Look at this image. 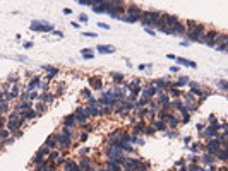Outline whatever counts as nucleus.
Listing matches in <instances>:
<instances>
[{
  "instance_id": "nucleus-48",
  "label": "nucleus",
  "mask_w": 228,
  "mask_h": 171,
  "mask_svg": "<svg viewBox=\"0 0 228 171\" xmlns=\"http://www.w3.org/2000/svg\"><path fill=\"white\" fill-rule=\"evenodd\" d=\"M7 98V92H4V91H0V101H4Z\"/></svg>"
},
{
  "instance_id": "nucleus-56",
  "label": "nucleus",
  "mask_w": 228,
  "mask_h": 171,
  "mask_svg": "<svg viewBox=\"0 0 228 171\" xmlns=\"http://www.w3.org/2000/svg\"><path fill=\"white\" fill-rule=\"evenodd\" d=\"M146 31H148V33H149V34H151V36H154V31H153V29H151V27H146Z\"/></svg>"
},
{
  "instance_id": "nucleus-57",
  "label": "nucleus",
  "mask_w": 228,
  "mask_h": 171,
  "mask_svg": "<svg viewBox=\"0 0 228 171\" xmlns=\"http://www.w3.org/2000/svg\"><path fill=\"white\" fill-rule=\"evenodd\" d=\"M100 27H103V29H110V26H108V24H100Z\"/></svg>"
},
{
  "instance_id": "nucleus-6",
  "label": "nucleus",
  "mask_w": 228,
  "mask_h": 171,
  "mask_svg": "<svg viewBox=\"0 0 228 171\" xmlns=\"http://www.w3.org/2000/svg\"><path fill=\"white\" fill-rule=\"evenodd\" d=\"M74 118H76L77 123H81V125H86L88 123V120H89V116L86 115V111H84V108H79L74 113Z\"/></svg>"
},
{
  "instance_id": "nucleus-15",
  "label": "nucleus",
  "mask_w": 228,
  "mask_h": 171,
  "mask_svg": "<svg viewBox=\"0 0 228 171\" xmlns=\"http://www.w3.org/2000/svg\"><path fill=\"white\" fill-rule=\"evenodd\" d=\"M65 166H63V171H81L79 170V166H77V163H74V161H65Z\"/></svg>"
},
{
  "instance_id": "nucleus-45",
  "label": "nucleus",
  "mask_w": 228,
  "mask_h": 171,
  "mask_svg": "<svg viewBox=\"0 0 228 171\" xmlns=\"http://www.w3.org/2000/svg\"><path fill=\"white\" fill-rule=\"evenodd\" d=\"M218 86H220V87H221V91H227V82H225V81L218 82Z\"/></svg>"
},
{
  "instance_id": "nucleus-47",
  "label": "nucleus",
  "mask_w": 228,
  "mask_h": 171,
  "mask_svg": "<svg viewBox=\"0 0 228 171\" xmlns=\"http://www.w3.org/2000/svg\"><path fill=\"white\" fill-rule=\"evenodd\" d=\"M209 123H211V125H213V123H218V118H216L214 115H211L209 116Z\"/></svg>"
},
{
  "instance_id": "nucleus-38",
  "label": "nucleus",
  "mask_w": 228,
  "mask_h": 171,
  "mask_svg": "<svg viewBox=\"0 0 228 171\" xmlns=\"http://www.w3.org/2000/svg\"><path fill=\"white\" fill-rule=\"evenodd\" d=\"M45 109H46V106H45V104H43V103H40V104H36V113H40V111H45Z\"/></svg>"
},
{
  "instance_id": "nucleus-29",
  "label": "nucleus",
  "mask_w": 228,
  "mask_h": 171,
  "mask_svg": "<svg viewBox=\"0 0 228 171\" xmlns=\"http://www.w3.org/2000/svg\"><path fill=\"white\" fill-rule=\"evenodd\" d=\"M142 132H144L146 135H153L156 130H154V127H153V125H146L144 128H142Z\"/></svg>"
},
{
  "instance_id": "nucleus-61",
  "label": "nucleus",
  "mask_w": 228,
  "mask_h": 171,
  "mask_svg": "<svg viewBox=\"0 0 228 171\" xmlns=\"http://www.w3.org/2000/svg\"><path fill=\"white\" fill-rule=\"evenodd\" d=\"M100 171H106V170H100Z\"/></svg>"
},
{
  "instance_id": "nucleus-46",
  "label": "nucleus",
  "mask_w": 228,
  "mask_h": 171,
  "mask_svg": "<svg viewBox=\"0 0 228 171\" xmlns=\"http://www.w3.org/2000/svg\"><path fill=\"white\" fill-rule=\"evenodd\" d=\"M79 21H81V22H88V15H86V14H81V15H79Z\"/></svg>"
},
{
  "instance_id": "nucleus-50",
  "label": "nucleus",
  "mask_w": 228,
  "mask_h": 171,
  "mask_svg": "<svg viewBox=\"0 0 228 171\" xmlns=\"http://www.w3.org/2000/svg\"><path fill=\"white\" fill-rule=\"evenodd\" d=\"M79 139H81V142H84V140L88 139V134H81V135H79Z\"/></svg>"
},
{
  "instance_id": "nucleus-35",
  "label": "nucleus",
  "mask_w": 228,
  "mask_h": 171,
  "mask_svg": "<svg viewBox=\"0 0 228 171\" xmlns=\"http://www.w3.org/2000/svg\"><path fill=\"white\" fill-rule=\"evenodd\" d=\"M111 77H113V81L117 82V84L124 82V75H122V74H111Z\"/></svg>"
},
{
  "instance_id": "nucleus-5",
  "label": "nucleus",
  "mask_w": 228,
  "mask_h": 171,
  "mask_svg": "<svg viewBox=\"0 0 228 171\" xmlns=\"http://www.w3.org/2000/svg\"><path fill=\"white\" fill-rule=\"evenodd\" d=\"M125 12L129 14V17H134V19H137V21H141V17H142V10L139 9V7H136V5H131V7H127L125 9Z\"/></svg>"
},
{
  "instance_id": "nucleus-52",
  "label": "nucleus",
  "mask_w": 228,
  "mask_h": 171,
  "mask_svg": "<svg viewBox=\"0 0 228 171\" xmlns=\"http://www.w3.org/2000/svg\"><path fill=\"white\" fill-rule=\"evenodd\" d=\"M81 152V156H84V154H88V147H83V149L79 150Z\"/></svg>"
},
{
  "instance_id": "nucleus-43",
  "label": "nucleus",
  "mask_w": 228,
  "mask_h": 171,
  "mask_svg": "<svg viewBox=\"0 0 228 171\" xmlns=\"http://www.w3.org/2000/svg\"><path fill=\"white\" fill-rule=\"evenodd\" d=\"M168 91H170V94L175 96V98H179L180 96V91H177V89H168Z\"/></svg>"
},
{
  "instance_id": "nucleus-28",
  "label": "nucleus",
  "mask_w": 228,
  "mask_h": 171,
  "mask_svg": "<svg viewBox=\"0 0 228 171\" xmlns=\"http://www.w3.org/2000/svg\"><path fill=\"white\" fill-rule=\"evenodd\" d=\"M151 125L154 127V130H166V125L161 122V120H158V122H153Z\"/></svg>"
},
{
  "instance_id": "nucleus-1",
  "label": "nucleus",
  "mask_w": 228,
  "mask_h": 171,
  "mask_svg": "<svg viewBox=\"0 0 228 171\" xmlns=\"http://www.w3.org/2000/svg\"><path fill=\"white\" fill-rule=\"evenodd\" d=\"M21 123H22V120H21V115L19 113H12V115L9 116V120H7V130L9 132H14V130H19V127H21Z\"/></svg>"
},
{
  "instance_id": "nucleus-20",
  "label": "nucleus",
  "mask_w": 228,
  "mask_h": 171,
  "mask_svg": "<svg viewBox=\"0 0 228 171\" xmlns=\"http://www.w3.org/2000/svg\"><path fill=\"white\" fill-rule=\"evenodd\" d=\"M17 96H19V87L14 86V87H10V91L7 92V98H5V99L10 101V99H14V98H17Z\"/></svg>"
},
{
  "instance_id": "nucleus-37",
  "label": "nucleus",
  "mask_w": 228,
  "mask_h": 171,
  "mask_svg": "<svg viewBox=\"0 0 228 171\" xmlns=\"http://www.w3.org/2000/svg\"><path fill=\"white\" fill-rule=\"evenodd\" d=\"M83 57L84 58H93V51L91 50H83Z\"/></svg>"
},
{
  "instance_id": "nucleus-21",
  "label": "nucleus",
  "mask_w": 228,
  "mask_h": 171,
  "mask_svg": "<svg viewBox=\"0 0 228 171\" xmlns=\"http://www.w3.org/2000/svg\"><path fill=\"white\" fill-rule=\"evenodd\" d=\"M175 60L179 62V65H185V67H196V63L194 62H190V60H187V58H182V57H177Z\"/></svg>"
},
{
  "instance_id": "nucleus-49",
  "label": "nucleus",
  "mask_w": 228,
  "mask_h": 171,
  "mask_svg": "<svg viewBox=\"0 0 228 171\" xmlns=\"http://www.w3.org/2000/svg\"><path fill=\"white\" fill-rule=\"evenodd\" d=\"M84 36H88V38H96L98 34H94V33H84Z\"/></svg>"
},
{
  "instance_id": "nucleus-13",
  "label": "nucleus",
  "mask_w": 228,
  "mask_h": 171,
  "mask_svg": "<svg viewBox=\"0 0 228 171\" xmlns=\"http://www.w3.org/2000/svg\"><path fill=\"white\" fill-rule=\"evenodd\" d=\"M127 89H129V91H131V92H132L134 96H136V98H137V94L141 92V91H142V89H141V86H139V81H134Z\"/></svg>"
},
{
  "instance_id": "nucleus-39",
  "label": "nucleus",
  "mask_w": 228,
  "mask_h": 171,
  "mask_svg": "<svg viewBox=\"0 0 228 171\" xmlns=\"http://www.w3.org/2000/svg\"><path fill=\"white\" fill-rule=\"evenodd\" d=\"M187 171H201V168H199V166H197L196 163H194V164H190V166L187 168Z\"/></svg>"
},
{
  "instance_id": "nucleus-40",
  "label": "nucleus",
  "mask_w": 228,
  "mask_h": 171,
  "mask_svg": "<svg viewBox=\"0 0 228 171\" xmlns=\"http://www.w3.org/2000/svg\"><path fill=\"white\" fill-rule=\"evenodd\" d=\"M79 5H93V0H79Z\"/></svg>"
},
{
  "instance_id": "nucleus-55",
  "label": "nucleus",
  "mask_w": 228,
  "mask_h": 171,
  "mask_svg": "<svg viewBox=\"0 0 228 171\" xmlns=\"http://www.w3.org/2000/svg\"><path fill=\"white\" fill-rule=\"evenodd\" d=\"M14 137H17V139H19V137H22V132H21V130H17V132L14 134Z\"/></svg>"
},
{
  "instance_id": "nucleus-24",
  "label": "nucleus",
  "mask_w": 228,
  "mask_h": 171,
  "mask_svg": "<svg viewBox=\"0 0 228 171\" xmlns=\"http://www.w3.org/2000/svg\"><path fill=\"white\" fill-rule=\"evenodd\" d=\"M38 98L41 99V103H50V101H52V99H53V96L50 94L48 91H45V92H43V94H40V96H38Z\"/></svg>"
},
{
  "instance_id": "nucleus-44",
  "label": "nucleus",
  "mask_w": 228,
  "mask_h": 171,
  "mask_svg": "<svg viewBox=\"0 0 228 171\" xmlns=\"http://www.w3.org/2000/svg\"><path fill=\"white\" fill-rule=\"evenodd\" d=\"M17 81H19V75H10V77H9V82H17Z\"/></svg>"
},
{
  "instance_id": "nucleus-18",
  "label": "nucleus",
  "mask_w": 228,
  "mask_h": 171,
  "mask_svg": "<svg viewBox=\"0 0 228 171\" xmlns=\"http://www.w3.org/2000/svg\"><path fill=\"white\" fill-rule=\"evenodd\" d=\"M57 145V140H55V135H50L48 139H46V142H45V147L48 150H53Z\"/></svg>"
},
{
  "instance_id": "nucleus-16",
  "label": "nucleus",
  "mask_w": 228,
  "mask_h": 171,
  "mask_svg": "<svg viewBox=\"0 0 228 171\" xmlns=\"http://www.w3.org/2000/svg\"><path fill=\"white\" fill-rule=\"evenodd\" d=\"M33 108V103L31 101H28V99H24V101H21L19 104H17V111H24V109H31Z\"/></svg>"
},
{
  "instance_id": "nucleus-11",
  "label": "nucleus",
  "mask_w": 228,
  "mask_h": 171,
  "mask_svg": "<svg viewBox=\"0 0 228 171\" xmlns=\"http://www.w3.org/2000/svg\"><path fill=\"white\" fill-rule=\"evenodd\" d=\"M77 166H79V170H81V171H88L91 168V159H89V157H83V159H81V163L77 164Z\"/></svg>"
},
{
  "instance_id": "nucleus-9",
  "label": "nucleus",
  "mask_w": 228,
  "mask_h": 171,
  "mask_svg": "<svg viewBox=\"0 0 228 171\" xmlns=\"http://www.w3.org/2000/svg\"><path fill=\"white\" fill-rule=\"evenodd\" d=\"M84 111H86L88 116H100V109H98L96 104H89V103H88V106L84 108Z\"/></svg>"
},
{
  "instance_id": "nucleus-7",
  "label": "nucleus",
  "mask_w": 228,
  "mask_h": 171,
  "mask_svg": "<svg viewBox=\"0 0 228 171\" xmlns=\"http://www.w3.org/2000/svg\"><path fill=\"white\" fill-rule=\"evenodd\" d=\"M141 92H142V99H144V101H149L153 96L156 94V89L153 87V86H148V87H144Z\"/></svg>"
},
{
  "instance_id": "nucleus-17",
  "label": "nucleus",
  "mask_w": 228,
  "mask_h": 171,
  "mask_svg": "<svg viewBox=\"0 0 228 171\" xmlns=\"http://www.w3.org/2000/svg\"><path fill=\"white\" fill-rule=\"evenodd\" d=\"M185 26L184 24H180V22H177L175 26L172 27V34H185Z\"/></svg>"
},
{
  "instance_id": "nucleus-3",
  "label": "nucleus",
  "mask_w": 228,
  "mask_h": 171,
  "mask_svg": "<svg viewBox=\"0 0 228 171\" xmlns=\"http://www.w3.org/2000/svg\"><path fill=\"white\" fill-rule=\"evenodd\" d=\"M55 140H57V144H58L60 149H70V147H72L70 137H65V135H62V134H58V135H55Z\"/></svg>"
},
{
  "instance_id": "nucleus-10",
  "label": "nucleus",
  "mask_w": 228,
  "mask_h": 171,
  "mask_svg": "<svg viewBox=\"0 0 228 171\" xmlns=\"http://www.w3.org/2000/svg\"><path fill=\"white\" fill-rule=\"evenodd\" d=\"M58 159H60V152H58V150H50L48 152V163H53L57 166Z\"/></svg>"
},
{
  "instance_id": "nucleus-30",
  "label": "nucleus",
  "mask_w": 228,
  "mask_h": 171,
  "mask_svg": "<svg viewBox=\"0 0 228 171\" xmlns=\"http://www.w3.org/2000/svg\"><path fill=\"white\" fill-rule=\"evenodd\" d=\"M62 135H65V137H70V135H72V127L63 125V127H62Z\"/></svg>"
},
{
  "instance_id": "nucleus-34",
  "label": "nucleus",
  "mask_w": 228,
  "mask_h": 171,
  "mask_svg": "<svg viewBox=\"0 0 228 171\" xmlns=\"http://www.w3.org/2000/svg\"><path fill=\"white\" fill-rule=\"evenodd\" d=\"M111 113V106H105L103 109H100V115L101 116H106V115H110Z\"/></svg>"
},
{
  "instance_id": "nucleus-32",
  "label": "nucleus",
  "mask_w": 228,
  "mask_h": 171,
  "mask_svg": "<svg viewBox=\"0 0 228 171\" xmlns=\"http://www.w3.org/2000/svg\"><path fill=\"white\" fill-rule=\"evenodd\" d=\"M187 82H189V79H187V77H180L179 81L175 82V87H180V86H185Z\"/></svg>"
},
{
  "instance_id": "nucleus-25",
  "label": "nucleus",
  "mask_w": 228,
  "mask_h": 171,
  "mask_svg": "<svg viewBox=\"0 0 228 171\" xmlns=\"http://www.w3.org/2000/svg\"><path fill=\"white\" fill-rule=\"evenodd\" d=\"M216 156H218V159H220L221 163H227V156H228V154H227V149H221V150L218 149Z\"/></svg>"
},
{
  "instance_id": "nucleus-19",
  "label": "nucleus",
  "mask_w": 228,
  "mask_h": 171,
  "mask_svg": "<svg viewBox=\"0 0 228 171\" xmlns=\"http://www.w3.org/2000/svg\"><path fill=\"white\" fill-rule=\"evenodd\" d=\"M33 163H35V164H38V166H43V164L46 163V159H45V154H43L41 150H40V152H38V154L35 156V159H33Z\"/></svg>"
},
{
  "instance_id": "nucleus-41",
  "label": "nucleus",
  "mask_w": 228,
  "mask_h": 171,
  "mask_svg": "<svg viewBox=\"0 0 228 171\" xmlns=\"http://www.w3.org/2000/svg\"><path fill=\"white\" fill-rule=\"evenodd\" d=\"M214 50H218V51H227V45H216Z\"/></svg>"
},
{
  "instance_id": "nucleus-59",
  "label": "nucleus",
  "mask_w": 228,
  "mask_h": 171,
  "mask_svg": "<svg viewBox=\"0 0 228 171\" xmlns=\"http://www.w3.org/2000/svg\"><path fill=\"white\" fill-rule=\"evenodd\" d=\"M36 171H43V170H41V168H36Z\"/></svg>"
},
{
  "instance_id": "nucleus-60",
  "label": "nucleus",
  "mask_w": 228,
  "mask_h": 171,
  "mask_svg": "<svg viewBox=\"0 0 228 171\" xmlns=\"http://www.w3.org/2000/svg\"><path fill=\"white\" fill-rule=\"evenodd\" d=\"M88 171H94V170H93V168H89V170H88Z\"/></svg>"
},
{
  "instance_id": "nucleus-2",
  "label": "nucleus",
  "mask_w": 228,
  "mask_h": 171,
  "mask_svg": "<svg viewBox=\"0 0 228 171\" xmlns=\"http://www.w3.org/2000/svg\"><path fill=\"white\" fill-rule=\"evenodd\" d=\"M159 15H161L159 12H144L142 14V17H141V22H142L146 27H149V24L154 26V22L159 19Z\"/></svg>"
},
{
  "instance_id": "nucleus-33",
  "label": "nucleus",
  "mask_w": 228,
  "mask_h": 171,
  "mask_svg": "<svg viewBox=\"0 0 228 171\" xmlns=\"http://www.w3.org/2000/svg\"><path fill=\"white\" fill-rule=\"evenodd\" d=\"M83 98H84V99H88V101H91V99H93V94H91L89 89H84V91H83Z\"/></svg>"
},
{
  "instance_id": "nucleus-26",
  "label": "nucleus",
  "mask_w": 228,
  "mask_h": 171,
  "mask_svg": "<svg viewBox=\"0 0 228 171\" xmlns=\"http://www.w3.org/2000/svg\"><path fill=\"white\" fill-rule=\"evenodd\" d=\"M202 163L207 164V166L214 164V156H211V154H204V156H202Z\"/></svg>"
},
{
  "instance_id": "nucleus-27",
  "label": "nucleus",
  "mask_w": 228,
  "mask_h": 171,
  "mask_svg": "<svg viewBox=\"0 0 228 171\" xmlns=\"http://www.w3.org/2000/svg\"><path fill=\"white\" fill-rule=\"evenodd\" d=\"M76 123V118H74V115H67L65 118H63V125H67V127H72Z\"/></svg>"
},
{
  "instance_id": "nucleus-12",
  "label": "nucleus",
  "mask_w": 228,
  "mask_h": 171,
  "mask_svg": "<svg viewBox=\"0 0 228 171\" xmlns=\"http://www.w3.org/2000/svg\"><path fill=\"white\" fill-rule=\"evenodd\" d=\"M89 86L93 89H103V84H101L100 77H89Z\"/></svg>"
},
{
  "instance_id": "nucleus-14",
  "label": "nucleus",
  "mask_w": 228,
  "mask_h": 171,
  "mask_svg": "<svg viewBox=\"0 0 228 171\" xmlns=\"http://www.w3.org/2000/svg\"><path fill=\"white\" fill-rule=\"evenodd\" d=\"M96 51H100V53H113V51H115V48L110 46V45H98Z\"/></svg>"
},
{
  "instance_id": "nucleus-22",
  "label": "nucleus",
  "mask_w": 228,
  "mask_h": 171,
  "mask_svg": "<svg viewBox=\"0 0 228 171\" xmlns=\"http://www.w3.org/2000/svg\"><path fill=\"white\" fill-rule=\"evenodd\" d=\"M40 82H41V79H40V77H35L33 81L29 82V86H28V91H35V89L38 87V86H40Z\"/></svg>"
},
{
  "instance_id": "nucleus-58",
  "label": "nucleus",
  "mask_w": 228,
  "mask_h": 171,
  "mask_svg": "<svg viewBox=\"0 0 228 171\" xmlns=\"http://www.w3.org/2000/svg\"><path fill=\"white\" fill-rule=\"evenodd\" d=\"M180 171H187V168H184V166H180Z\"/></svg>"
},
{
  "instance_id": "nucleus-51",
  "label": "nucleus",
  "mask_w": 228,
  "mask_h": 171,
  "mask_svg": "<svg viewBox=\"0 0 228 171\" xmlns=\"http://www.w3.org/2000/svg\"><path fill=\"white\" fill-rule=\"evenodd\" d=\"M12 142H14V139H12V137H9V139L4 140V144H12Z\"/></svg>"
},
{
  "instance_id": "nucleus-42",
  "label": "nucleus",
  "mask_w": 228,
  "mask_h": 171,
  "mask_svg": "<svg viewBox=\"0 0 228 171\" xmlns=\"http://www.w3.org/2000/svg\"><path fill=\"white\" fill-rule=\"evenodd\" d=\"M166 135L170 137V139H175V137L179 135V134H177V132H173V130H168V132H166Z\"/></svg>"
},
{
  "instance_id": "nucleus-4",
  "label": "nucleus",
  "mask_w": 228,
  "mask_h": 171,
  "mask_svg": "<svg viewBox=\"0 0 228 171\" xmlns=\"http://www.w3.org/2000/svg\"><path fill=\"white\" fill-rule=\"evenodd\" d=\"M31 29H33V31H43V33H45V31H52V26H50V24H46V22H40V21H33V22H31Z\"/></svg>"
},
{
  "instance_id": "nucleus-36",
  "label": "nucleus",
  "mask_w": 228,
  "mask_h": 171,
  "mask_svg": "<svg viewBox=\"0 0 228 171\" xmlns=\"http://www.w3.org/2000/svg\"><path fill=\"white\" fill-rule=\"evenodd\" d=\"M7 109H9V103L7 101H2V103H0V113H5Z\"/></svg>"
},
{
  "instance_id": "nucleus-54",
  "label": "nucleus",
  "mask_w": 228,
  "mask_h": 171,
  "mask_svg": "<svg viewBox=\"0 0 228 171\" xmlns=\"http://www.w3.org/2000/svg\"><path fill=\"white\" fill-rule=\"evenodd\" d=\"M170 72H172V74H177V72H179V67H172L170 68Z\"/></svg>"
},
{
  "instance_id": "nucleus-53",
  "label": "nucleus",
  "mask_w": 228,
  "mask_h": 171,
  "mask_svg": "<svg viewBox=\"0 0 228 171\" xmlns=\"http://www.w3.org/2000/svg\"><path fill=\"white\" fill-rule=\"evenodd\" d=\"M33 46V43H31V41H26V43H24V48H31Z\"/></svg>"
},
{
  "instance_id": "nucleus-8",
  "label": "nucleus",
  "mask_w": 228,
  "mask_h": 171,
  "mask_svg": "<svg viewBox=\"0 0 228 171\" xmlns=\"http://www.w3.org/2000/svg\"><path fill=\"white\" fill-rule=\"evenodd\" d=\"M36 116H38V113H36L33 108H31V109H24V111L21 113V120H22V122H26V120H35Z\"/></svg>"
},
{
  "instance_id": "nucleus-23",
  "label": "nucleus",
  "mask_w": 228,
  "mask_h": 171,
  "mask_svg": "<svg viewBox=\"0 0 228 171\" xmlns=\"http://www.w3.org/2000/svg\"><path fill=\"white\" fill-rule=\"evenodd\" d=\"M142 128H144V123H142V122L136 123V125H134V128H132V134H134V135L137 137L139 134H141V132H142Z\"/></svg>"
},
{
  "instance_id": "nucleus-31",
  "label": "nucleus",
  "mask_w": 228,
  "mask_h": 171,
  "mask_svg": "<svg viewBox=\"0 0 228 171\" xmlns=\"http://www.w3.org/2000/svg\"><path fill=\"white\" fill-rule=\"evenodd\" d=\"M9 135H10V132H9L7 128H2V130H0V140H5V139H9Z\"/></svg>"
}]
</instances>
